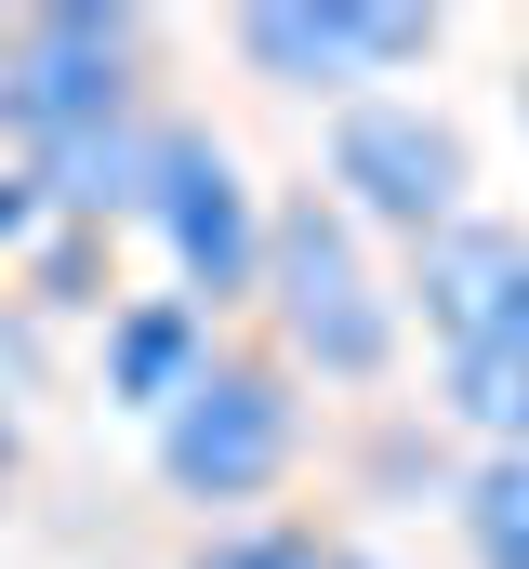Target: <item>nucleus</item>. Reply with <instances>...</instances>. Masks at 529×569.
<instances>
[{"mask_svg":"<svg viewBox=\"0 0 529 569\" xmlns=\"http://www.w3.org/2000/svg\"><path fill=\"white\" fill-rule=\"evenodd\" d=\"M264 345L305 385H345V398H371L397 371V345H410V291L371 266V226L331 186H291L278 199V239H264Z\"/></svg>","mask_w":529,"mask_h":569,"instance_id":"obj_2","label":"nucleus"},{"mask_svg":"<svg viewBox=\"0 0 529 569\" xmlns=\"http://www.w3.org/2000/svg\"><path fill=\"white\" fill-rule=\"evenodd\" d=\"M437 40L450 27L410 13V0H252V13H226V53L252 67L264 93H318L331 120L371 107L410 67H437Z\"/></svg>","mask_w":529,"mask_h":569,"instance_id":"obj_5","label":"nucleus"},{"mask_svg":"<svg viewBox=\"0 0 529 569\" xmlns=\"http://www.w3.org/2000/svg\"><path fill=\"white\" fill-rule=\"evenodd\" d=\"M159 252H172V291L186 305H212L226 331L264 318V239H278V199H252V172H239V146L212 133V120H159L146 146V212H132Z\"/></svg>","mask_w":529,"mask_h":569,"instance_id":"obj_4","label":"nucleus"},{"mask_svg":"<svg viewBox=\"0 0 529 569\" xmlns=\"http://www.w3.org/2000/svg\"><path fill=\"white\" fill-rule=\"evenodd\" d=\"M517 120H529V40H517Z\"/></svg>","mask_w":529,"mask_h":569,"instance_id":"obj_14","label":"nucleus"},{"mask_svg":"<svg viewBox=\"0 0 529 569\" xmlns=\"http://www.w3.org/2000/svg\"><path fill=\"white\" fill-rule=\"evenodd\" d=\"M146 463L172 503H199L212 530L264 517L291 477H305V371L264 345V331H226V358L146 425Z\"/></svg>","mask_w":529,"mask_h":569,"instance_id":"obj_3","label":"nucleus"},{"mask_svg":"<svg viewBox=\"0 0 529 569\" xmlns=\"http://www.w3.org/2000/svg\"><path fill=\"white\" fill-rule=\"evenodd\" d=\"M212 358H226V318H212V305H186V291H132V305H107V345H93L107 398L146 411V425H159Z\"/></svg>","mask_w":529,"mask_h":569,"instance_id":"obj_8","label":"nucleus"},{"mask_svg":"<svg viewBox=\"0 0 529 569\" xmlns=\"http://www.w3.org/2000/svg\"><path fill=\"white\" fill-rule=\"evenodd\" d=\"M331 569H385V557H358V543H345V557H331Z\"/></svg>","mask_w":529,"mask_h":569,"instance_id":"obj_15","label":"nucleus"},{"mask_svg":"<svg viewBox=\"0 0 529 569\" xmlns=\"http://www.w3.org/2000/svg\"><path fill=\"white\" fill-rule=\"evenodd\" d=\"M437 411L477 437V463L490 450H529V345H503V358H437Z\"/></svg>","mask_w":529,"mask_h":569,"instance_id":"obj_9","label":"nucleus"},{"mask_svg":"<svg viewBox=\"0 0 529 569\" xmlns=\"http://www.w3.org/2000/svg\"><path fill=\"white\" fill-rule=\"evenodd\" d=\"M331 199L371 239L423 252V239H450L477 212V146H463L450 107H423V93H371V107L331 120Z\"/></svg>","mask_w":529,"mask_h":569,"instance_id":"obj_6","label":"nucleus"},{"mask_svg":"<svg viewBox=\"0 0 529 569\" xmlns=\"http://www.w3.org/2000/svg\"><path fill=\"white\" fill-rule=\"evenodd\" d=\"M345 543L318 530V517H239V530H199V557L186 569H331Z\"/></svg>","mask_w":529,"mask_h":569,"instance_id":"obj_11","label":"nucleus"},{"mask_svg":"<svg viewBox=\"0 0 529 569\" xmlns=\"http://www.w3.org/2000/svg\"><path fill=\"white\" fill-rule=\"evenodd\" d=\"M27 477V425H13V398H0V490Z\"/></svg>","mask_w":529,"mask_h":569,"instance_id":"obj_13","label":"nucleus"},{"mask_svg":"<svg viewBox=\"0 0 529 569\" xmlns=\"http://www.w3.org/2000/svg\"><path fill=\"white\" fill-rule=\"evenodd\" d=\"M159 40L146 13L40 0L0 27V159L53 186V226H120L146 212V146H159Z\"/></svg>","mask_w":529,"mask_h":569,"instance_id":"obj_1","label":"nucleus"},{"mask_svg":"<svg viewBox=\"0 0 529 569\" xmlns=\"http://www.w3.org/2000/svg\"><path fill=\"white\" fill-rule=\"evenodd\" d=\"M40 226H53V186H40L27 159H0V266H13V252H27Z\"/></svg>","mask_w":529,"mask_h":569,"instance_id":"obj_12","label":"nucleus"},{"mask_svg":"<svg viewBox=\"0 0 529 569\" xmlns=\"http://www.w3.org/2000/svg\"><path fill=\"white\" fill-rule=\"evenodd\" d=\"M397 291H410V331L437 358H503V345H529V226L463 212L450 239H423L397 266Z\"/></svg>","mask_w":529,"mask_h":569,"instance_id":"obj_7","label":"nucleus"},{"mask_svg":"<svg viewBox=\"0 0 529 569\" xmlns=\"http://www.w3.org/2000/svg\"><path fill=\"white\" fill-rule=\"evenodd\" d=\"M463 557L477 569H529V450H490L463 477Z\"/></svg>","mask_w":529,"mask_h":569,"instance_id":"obj_10","label":"nucleus"}]
</instances>
